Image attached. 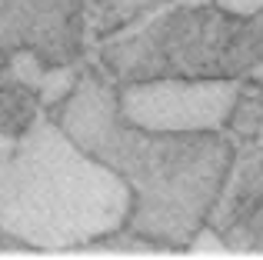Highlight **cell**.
<instances>
[{"label":"cell","instance_id":"1","mask_svg":"<svg viewBox=\"0 0 263 260\" xmlns=\"http://www.w3.org/2000/svg\"><path fill=\"white\" fill-rule=\"evenodd\" d=\"M57 124L93 160L123 177L130 214L123 227L183 250L193 230L206 224L233 157L223 130H143L120 117L114 80L97 70L80 73L77 87L60 100Z\"/></svg>","mask_w":263,"mask_h":260},{"label":"cell","instance_id":"2","mask_svg":"<svg viewBox=\"0 0 263 260\" xmlns=\"http://www.w3.org/2000/svg\"><path fill=\"white\" fill-rule=\"evenodd\" d=\"M130 187L57 120L33 117L0 167V230L33 250H80L123 227Z\"/></svg>","mask_w":263,"mask_h":260},{"label":"cell","instance_id":"3","mask_svg":"<svg viewBox=\"0 0 263 260\" xmlns=\"http://www.w3.org/2000/svg\"><path fill=\"white\" fill-rule=\"evenodd\" d=\"M263 60V7L250 17L223 7L163 4L103 47V67L117 84L157 77L240 80Z\"/></svg>","mask_w":263,"mask_h":260},{"label":"cell","instance_id":"4","mask_svg":"<svg viewBox=\"0 0 263 260\" xmlns=\"http://www.w3.org/2000/svg\"><path fill=\"white\" fill-rule=\"evenodd\" d=\"M237 80L157 77L117 87V110L127 124L143 130H223Z\"/></svg>","mask_w":263,"mask_h":260},{"label":"cell","instance_id":"5","mask_svg":"<svg viewBox=\"0 0 263 260\" xmlns=\"http://www.w3.org/2000/svg\"><path fill=\"white\" fill-rule=\"evenodd\" d=\"M84 0H0V64L33 50L44 64H73L84 50Z\"/></svg>","mask_w":263,"mask_h":260},{"label":"cell","instance_id":"6","mask_svg":"<svg viewBox=\"0 0 263 260\" xmlns=\"http://www.w3.org/2000/svg\"><path fill=\"white\" fill-rule=\"evenodd\" d=\"M260 203H263V143L240 140L233 143L230 167H227V177L213 197L206 224L223 234L230 224H237L240 217H247Z\"/></svg>","mask_w":263,"mask_h":260},{"label":"cell","instance_id":"7","mask_svg":"<svg viewBox=\"0 0 263 260\" xmlns=\"http://www.w3.org/2000/svg\"><path fill=\"white\" fill-rule=\"evenodd\" d=\"M163 4L170 0H84V27L93 37H110V33H120L127 27L140 24L143 17L157 13Z\"/></svg>","mask_w":263,"mask_h":260},{"label":"cell","instance_id":"8","mask_svg":"<svg viewBox=\"0 0 263 260\" xmlns=\"http://www.w3.org/2000/svg\"><path fill=\"white\" fill-rule=\"evenodd\" d=\"M263 127V84L253 77L237 80V94H233L230 104V117H227V127L237 140H257Z\"/></svg>","mask_w":263,"mask_h":260},{"label":"cell","instance_id":"9","mask_svg":"<svg viewBox=\"0 0 263 260\" xmlns=\"http://www.w3.org/2000/svg\"><path fill=\"white\" fill-rule=\"evenodd\" d=\"M30 94H33L30 87H24L20 80H13L10 73H0V127H4L7 134L20 137L27 127H30V120L37 117Z\"/></svg>","mask_w":263,"mask_h":260},{"label":"cell","instance_id":"10","mask_svg":"<svg viewBox=\"0 0 263 260\" xmlns=\"http://www.w3.org/2000/svg\"><path fill=\"white\" fill-rule=\"evenodd\" d=\"M223 244L230 254H240V257L263 254V203L223 230Z\"/></svg>","mask_w":263,"mask_h":260},{"label":"cell","instance_id":"11","mask_svg":"<svg viewBox=\"0 0 263 260\" xmlns=\"http://www.w3.org/2000/svg\"><path fill=\"white\" fill-rule=\"evenodd\" d=\"M77 80H80L77 64H53V67H47L44 77H40V84H37L40 104L44 107H57L60 100L77 87Z\"/></svg>","mask_w":263,"mask_h":260},{"label":"cell","instance_id":"12","mask_svg":"<svg viewBox=\"0 0 263 260\" xmlns=\"http://www.w3.org/2000/svg\"><path fill=\"white\" fill-rule=\"evenodd\" d=\"M44 70H47V64L33 50H13L10 57H7V73H10L13 80H20L24 87H30L33 94H37V84H40V77H44Z\"/></svg>","mask_w":263,"mask_h":260},{"label":"cell","instance_id":"13","mask_svg":"<svg viewBox=\"0 0 263 260\" xmlns=\"http://www.w3.org/2000/svg\"><path fill=\"white\" fill-rule=\"evenodd\" d=\"M183 250H186V254H193V257H227V254H230L227 244H223V234L213 230L210 224H203V227L193 230V237L186 240Z\"/></svg>","mask_w":263,"mask_h":260},{"label":"cell","instance_id":"14","mask_svg":"<svg viewBox=\"0 0 263 260\" xmlns=\"http://www.w3.org/2000/svg\"><path fill=\"white\" fill-rule=\"evenodd\" d=\"M217 7H223V10L230 13H243V17H250V13H257L263 7V0H213Z\"/></svg>","mask_w":263,"mask_h":260},{"label":"cell","instance_id":"15","mask_svg":"<svg viewBox=\"0 0 263 260\" xmlns=\"http://www.w3.org/2000/svg\"><path fill=\"white\" fill-rule=\"evenodd\" d=\"M13 143H17V137H13V134H7V130L0 127V167H4V163H7V157H10Z\"/></svg>","mask_w":263,"mask_h":260},{"label":"cell","instance_id":"16","mask_svg":"<svg viewBox=\"0 0 263 260\" xmlns=\"http://www.w3.org/2000/svg\"><path fill=\"white\" fill-rule=\"evenodd\" d=\"M247 77H253V80H260V84H263V60H260V64H253L250 70H247Z\"/></svg>","mask_w":263,"mask_h":260},{"label":"cell","instance_id":"17","mask_svg":"<svg viewBox=\"0 0 263 260\" xmlns=\"http://www.w3.org/2000/svg\"><path fill=\"white\" fill-rule=\"evenodd\" d=\"M170 4H180V7H197V4H210V0H170Z\"/></svg>","mask_w":263,"mask_h":260},{"label":"cell","instance_id":"18","mask_svg":"<svg viewBox=\"0 0 263 260\" xmlns=\"http://www.w3.org/2000/svg\"><path fill=\"white\" fill-rule=\"evenodd\" d=\"M257 140H260V143H263V127H260V134H257Z\"/></svg>","mask_w":263,"mask_h":260}]
</instances>
